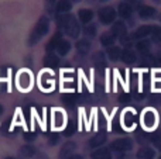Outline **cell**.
<instances>
[{
	"label": "cell",
	"instance_id": "obj_14",
	"mask_svg": "<svg viewBox=\"0 0 161 159\" xmlns=\"http://www.w3.org/2000/svg\"><path fill=\"white\" fill-rule=\"evenodd\" d=\"M106 140H108V137H106L105 134L95 135V137H92L91 140H89V146H91V148H100V146L106 142Z\"/></svg>",
	"mask_w": 161,
	"mask_h": 159
},
{
	"label": "cell",
	"instance_id": "obj_17",
	"mask_svg": "<svg viewBox=\"0 0 161 159\" xmlns=\"http://www.w3.org/2000/svg\"><path fill=\"white\" fill-rule=\"evenodd\" d=\"M143 123H144V126L148 127V128L154 127V124H156V114H154V111L147 110V111L144 113V115H143Z\"/></svg>",
	"mask_w": 161,
	"mask_h": 159
},
{
	"label": "cell",
	"instance_id": "obj_16",
	"mask_svg": "<svg viewBox=\"0 0 161 159\" xmlns=\"http://www.w3.org/2000/svg\"><path fill=\"white\" fill-rule=\"evenodd\" d=\"M44 65L47 68H57L59 65V58L55 55V54H53V52L47 54V55H45V58H44Z\"/></svg>",
	"mask_w": 161,
	"mask_h": 159
},
{
	"label": "cell",
	"instance_id": "obj_9",
	"mask_svg": "<svg viewBox=\"0 0 161 159\" xmlns=\"http://www.w3.org/2000/svg\"><path fill=\"white\" fill-rule=\"evenodd\" d=\"M117 14L123 18H130L131 14H133V7L130 6V3L125 2V3H120L119 7H117Z\"/></svg>",
	"mask_w": 161,
	"mask_h": 159
},
{
	"label": "cell",
	"instance_id": "obj_22",
	"mask_svg": "<svg viewBox=\"0 0 161 159\" xmlns=\"http://www.w3.org/2000/svg\"><path fill=\"white\" fill-rule=\"evenodd\" d=\"M122 48H119V47H110L108 49V56L112 59V61H119L120 58H122Z\"/></svg>",
	"mask_w": 161,
	"mask_h": 159
},
{
	"label": "cell",
	"instance_id": "obj_40",
	"mask_svg": "<svg viewBox=\"0 0 161 159\" xmlns=\"http://www.w3.org/2000/svg\"><path fill=\"white\" fill-rule=\"evenodd\" d=\"M6 159H16V158H11V156H8V158H6Z\"/></svg>",
	"mask_w": 161,
	"mask_h": 159
},
{
	"label": "cell",
	"instance_id": "obj_3",
	"mask_svg": "<svg viewBox=\"0 0 161 159\" xmlns=\"http://www.w3.org/2000/svg\"><path fill=\"white\" fill-rule=\"evenodd\" d=\"M117 16V11L114 10L110 6H106V7H102L97 13V17H99V21L102 23L103 25H110L114 23Z\"/></svg>",
	"mask_w": 161,
	"mask_h": 159
},
{
	"label": "cell",
	"instance_id": "obj_6",
	"mask_svg": "<svg viewBox=\"0 0 161 159\" xmlns=\"http://www.w3.org/2000/svg\"><path fill=\"white\" fill-rule=\"evenodd\" d=\"M153 25H142V27H139L136 31L133 33V38L134 39H144L146 37L151 35V33H153Z\"/></svg>",
	"mask_w": 161,
	"mask_h": 159
},
{
	"label": "cell",
	"instance_id": "obj_23",
	"mask_svg": "<svg viewBox=\"0 0 161 159\" xmlns=\"http://www.w3.org/2000/svg\"><path fill=\"white\" fill-rule=\"evenodd\" d=\"M57 51H58V54L61 56L67 55V54L71 51L69 41H67V39H61V41H59V44H58V47H57Z\"/></svg>",
	"mask_w": 161,
	"mask_h": 159
},
{
	"label": "cell",
	"instance_id": "obj_12",
	"mask_svg": "<svg viewBox=\"0 0 161 159\" xmlns=\"http://www.w3.org/2000/svg\"><path fill=\"white\" fill-rule=\"evenodd\" d=\"M137 158L139 159H154L156 158V151L148 146H143L137 151Z\"/></svg>",
	"mask_w": 161,
	"mask_h": 159
},
{
	"label": "cell",
	"instance_id": "obj_1",
	"mask_svg": "<svg viewBox=\"0 0 161 159\" xmlns=\"http://www.w3.org/2000/svg\"><path fill=\"white\" fill-rule=\"evenodd\" d=\"M57 21H58V25L65 31L67 35L72 37V38H76V37L79 35L80 25H79L78 20H76L74 16H71V14H68V13H64V14L58 13Z\"/></svg>",
	"mask_w": 161,
	"mask_h": 159
},
{
	"label": "cell",
	"instance_id": "obj_27",
	"mask_svg": "<svg viewBox=\"0 0 161 159\" xmlns=\"http://www.w3.org/2000/svg\"><path fill=\"white\" fill-rule=\"evenodd\" d=\"M151 41L160 44L161 42V27H154L153 33H151Z\"/></svg>",
	"mask_w": 161,
	"mask_h": 159
},
{
	"label": "cell",
	"instance_id": "obj_8",
	"mask_svg": "<svg viewBox=\"0 0 161 159\" xmlns=\"http://www.w3.org/2000/svg\"><path fill=\"white\" fill-rule=\"evenodd\" d=\"M93 16H95V13L91 8H80L78 11V18L82 24H89L93 20Z\"/></svg>",
	"mask_w": 161,
	"mask_h": 159
},
{
	"label": "cell",
	"instance_id": "obj_7",
	"mask_svg": "<svg viewBox=\"0 0 161 159\" xmlns=\"http://www.w3.org/2000/svg\"><path fill=\"white\" fill-rule=\"evenodd\" d=\"M75 149H76V142H74V141L65 142L64 145H62L61 151H59V159H67L68 156H71V154H72Z\"/></svg>",
	"mask_w": 161,
	"mask_h": 159
},
{
	"label": "cell",
	"instance_id": "obj_2",
	"mask_svg": "<svg viewBox=\"0 0 161 159\" xmlns=\"http://www.w3.org/2000/svg\"><path fill=\"white\" fill-rule=\"evenodd\" d=\"M48 31H50V20H48L45 16L40 17V20L36 24V28H34L33 33H31L30 44L33 45V44H36V42H38L42 37L47 35Z\"/></svg>",
	"mask_w": 161,
	"mask_h": 159
},
{
	"label": "cell",
	"instance_id": "obj_34",
	"mask_svg": "<svg viewBox=\"0 0 161 159\" xmlns=\"http://www.w3.org/2000/svg\"><path fill=\"white\" fill-rule=\"evenodd\" d=\"M151 141H153L154 146H156L157 149H160V151H161V135H157V137H154Z\"/></svg>",
	"mask_w": 161,
	"mask_h": 159
},
{
	"label": "cell",
	"instance_id": "obj_30",
	"mask_svg": "<svg viewBox=\"0 0 161 159\" xmlns=\"http://www.w3.org/2000/svg\"><path fill=\"white\" fill-rule=\"evenodd\" d=\"M28 85H30V75H28V73H23V75L20 76V86L28 87Z\"/></svg>",
	"mask_w": 161,
	"mask_h": 159
},
{
	"label": "cell",
	"instance_id": "obj_26",
	"mask_svg": "<svg viewBox=\"0 0 161 159\" xmlns=\"http://www.w3.org/2000/svg\"><path fill=\"white\" fill-rule=\"evenodd\" d=\"M85 35H88V37H91V38H93L95 35H96V33H97V27H96V24H86V27H85Z\"/></svg>",
	"mask_w": 161,
	"mask_h": 159
},
{
	"label": "cell",
	"instance_id": "obj_10",
	"mask_svg": "<svg viewBox=\"0 0 161 159\" xmlns=\"http://www.w3.org/2000/svg\"><path fill=\"white\" fill-rule=\"evenodd\" d=\"M120 59H122L126 65H131V64H134V62H136L137 55H136V52H134L133 49L126 48V49L122 51V58H120Z\"/></svg>",
	"mask_w": 161,
	"mask_h": 159
},
{
	"label": "cell",
	"instance_id": "obj_39",
	"mask_svg": "<svg viewBox=\"0 0 161 159\" xmlns=\"http://www.w3.org/2000/svg\"><path fill=\"white\" fill-rule=\"evenodd\" d=\"M55 2H57V0H47V3H48V4H50V6L55 4Z\"/></svg>",
	"mask_w": 161,
	"mask_h": 159
},
{
	"label": "cell",
	"instance_id": "obj_13",
	"mask_svg": "<svg viewBox=\"0 0 161 159\" xmlns=\"http://www.w3.org/2000/svg\"><path fill=\"white\" fill-rule=\"evenodd\" d=\"M57 13H68V11H71V8H72V2L71 0H58L57 2Z\"/></svg>",
	"mask_w": 161,
	"mask_h": 159
},
{
	"label": "cell",
	"instance_id": "obj_11",
	"mask_svg": "<svg viewBox=\"0 0 161 159\" xmlns=\"http://www.w3.org/2000/svg\"><path fill=\"white\" fill-rule=\"evenodd\" d=\"M92 159H112V152L108 148H96L92 152Z\"/></svg>",
	"mask_w": 161,
	"mask_h": 159
},
{
	"label": "cell",
	"instance_id": "obj_21",
	"mask_svg": "<svg viewBox=\"0 0 161 159\" xmlns=\"http://www.w3.org/2000/svg\"><path fill=\"white\" fill-rule=\"evenodd\" d=\"M137 51H139L140 54H143V55H146L147 52H150V48H151V42L148 41V39H142V41L137 42L136 45Z\"/></svg>",
	"mask_w": 161,
	"mask_h": 159
},
{
	"label": "cell",
	"instance_id": "obj_31",
	"mask_svg": "<svg viewBox=\"0 0 161 159\" xmlns=\"http://www.w3.org/2000/svg\"><path fill=\"white\" fill-rule=\"evenodd\" d=\"M133 120H134V114L131 111H127L125 113V124L127 127H131L133 126Z\"/></svg>",
	"mask_w": 161,
	"mask_h": 159
},
{
	"label": "cell",
	"instance_id": "obj_4",
	"mask_svg": "<svg viewBox=\"0 0 161 159\" xmlns=\"http://www.w3.org/2000/svg\"><path fill=\"white\" fill-rule=\"evenodd\" d=\"M110 148L116 152H127L133 148V141L130 138H117L112 142Z\"/></svg>",
	"mask_w": 161,
	"mask_h": 159
},
{
	"label": "cell",
	"instance_id": "obj_43",
	"mask_svg": "<svg viewBox=\"0 0 161 159\" xmlns=\"http://www.w3.org/2000/svg\"><path fill=\"white\" fill-rule=\"evenodd\" d=\"M126 2H129V0H126Z\"/></svg>",
	"mask_w": 161,
	"mask_h": 159
},
{
	"label": "cell",
	"instance_id": "obj_29",
	"mask_svg": "<svg viewBox=\"0 0 161 159\" xmlns=\"http://www.w3.org/2000/svg\"><path fill=\"white\" fill-rule=\"evenodd\" d=\"M75 131H76V126H75V123H74V121H69V126H68L67 128H65L64 135H65V137H69V135H72Z\"/></svg>",
	"mask_w": 161,
	"mask_h": 159
},
{
	"label": "cell",
	"instance_id": "obj_38",
	"mask_svg": "<svg viewBox=\"0 0 161 159\" xmlns=\"http://www.w3.org/2000/svg\"><path fill=\"white\" fill-rule=\"evenodd\" d=\"M67 159H83V158H82V155H71Z\"/></svg>",
	"mask_w": 161,
	"mask_h": 159
},
{
	"label": "cell",
	"instance_id": "obj_36",
	"mask_svg": "<svg viewBox=\"0 0 161 159\" xmlns=\"http://www.w3.org/2000/svg\"><path fill=\"white\" fill-rule=\"evenodd\" d=\"M129 100H130V96H129L127 93H123V95L120 96V101H122V103H127Z\"/></svg>",
	"mask_w": 161,
	"mask_h": 159
},
{
	"label": "cell",
	"instance_id": "obj_28",
	"mask_svg": "<svg viewBox=\"0 0 161 159\" xmlns=\"http://www.w3.org/2000/svg\"><path fill=\"white\" fill-rule=\"evenodd\" d=\"M62 100H64V103L67 104V106H74V103H75V96H74L72 93H67V95H64Z\"/></svg>",
	"mask_w": 161,
	"mask_h": 159
},
{
	"label": "cell",
	"instance_id": "obj_33",
	"mask_svg": "<svg viewBox=\"0 0 161 159\" xmlns=\"http://www.w3.org/2000/svg\"><path fill=\"white\" fill-rule=\"evenodd\" d=\"M23 138H24L25 141H28V142H31V141H34L37 138V134H36V132H25Z\"/></svg>",
	"mask_w": 161,
	"mask_h": 159
},
{
	"label": "cell",
	"instance_id": "obj_25",
	"mask_svg": "<svg viewBox=\"0 0 161 159\" xmlns=\"http://www.w3.org/2000/svg\"><path fill=\"white\" fill-rule=\"evenodd\" d=\"M20 154H21L24 158H31V156L36 155V148L31 146V145H25V146H23V148L20 149Z\"/></svg>",
	"mask_w": 161,
	"mask_h": 159
},
{
	"label": "cell",
	"instance_id": "obj_37",
	"mask_svg": "<svg viewBox=\"0 0 161 159\" xmlns=\"http://www.w3.org/2000/svg\"><path fill=\"white\" fill-rule=\"evenodd\" d=\"M154 65H157V66H161V55L154 56Z\"/></svg>",
	"mask_w": 161,
	"mask_h": 159
},
{
	"label": "cell",
	"instance_id": "obj_19",
	"mask_svg": "<svg viewBox=\"0 0 161 159\" xmlns=\"http://www.w3.org/2000/svg\"><path fill=\"white\" fill-rule=\"evenodd\" d=\"M114 41H116V37L113 35L112 33H105L102 37H100V44L103 47H113L114 45Z\"/></svg>",
	"mask_w": 161,
	"mask_h": 159
},
{
	"label": "cell",
	"instance_id": "obj_42",
	"mask_svg": "<svg viewBox=\"0 0 161 159\" xmlns=\"http://www.w3.org/2000/svg\"><path fill=\"white\" fill-rule=\"evenodd\" d=\"M158 159H161V156H160V158H158Z\"/></svg>",
	"mask_w": 161,
	"mask_h": 159
},
{
	"label": "cell",
	"instance_id": "obj_24",
	"mask_svg": "<svg viewBox=\"0 0 161 159\" xmlns=\"http://www.w3.org/2000/svg\"><path fill=\"white\" fill-rule=\"evenodd\" d=\"M93 64L99 68H103L106 65V59H105V54L103 52H96L93 56Z\"/></svg>",
	"mask_w": 161,
	"mask_h": 159
},
{
	"label": "cell",
	"instance_id": "obj_5",
	"mask_svg": "<svg viewBox=\"0 0 161 159\" xmlns=\"http://www.w3.org/2000/svg\"><path fill=\"white\" fill-rule=\"evenodd\" d=\"M156 8L151 7V6H147V4H143L139 7V17L143 20H150L153 17H156Z\"/></svg>",
	"mask_w": 161,
	"mask_h": 159
},
{
	"label": "cell",
	"instance_id": "obj_20",
	"mask_svg": "<svg viewBox=\"0 0 161 159\" xmlns=\"http://www.w3.org/2000/svg\"><path fill=\"white\" fill-rule=\"evenodd\" d=\"M61 39H62L61 33H58V31H57L55 35H54L53 38L50 39V42L47 44V51H48V52H53L54 49H57V47H58V44H59V41H61Z\"/></svg>",
	"mask_w": 161,
	"mask_h": 159
},
{
	"label": "cell",
	"instance_id": "obj_35",
	"mask_svg": "<svg viewBox=\"0 0 161 159\" xmlns=\"http://www.w3.org/2000/svg\"><path fill=\"white\" fill-rule=\"evenodd\" d=\"M59 138H61V137H59L58 134H53L50 137V141H48V142H50L51 145H57V144H58V141H59Z\"/></svg>",
	"mask_w": 161,
	"mask_h": 159
},
{
	"label": "cell",
	"instance_id": "obj_32",
	"mask_svg": "<svg viewBox=\"0 0 161 159\" xmlns=\"http://www.w3.org/2000/svg\"><path fill=\"white\" fill-rule=\"evenodd\" d=\"M62 123H64V115H62L61 111H57L55 113V124L57 126H62Z\"/></svg>",
	"mask_w": 161,
	"mask_h": 159
},
{
	"label": "cell",
	"instance_id": "obj_15",
	"mask_svg": "<svg viewBox=\"0 0 161 159\" xmlns=\"http://www.w3.org/2000/svg\"><path fill=\"white\" fill-rule=\"evenodd\" d=\"M76 51H78L80 55L89 54V51H91V42H89V39H86V38L79 39V41L76 42Z\"/></svg>",
	"mask_w": 161,
	"mask_h": 159
},
{
	"label": "cell",
	"instance_id": "obj_41",
	"mask_svg": "<svg viewBox=\"0 0 161 159\" xmlns=\"http://www.w3.org/2000/svg\"><path fill=\"white\" fill-rule=\"evenodd\" d=\"M99 2H102V3H103V2H108V0H99Z\"/></svg>",
	"mask_w": 161,
	"mask_h": 159
},
{
	"label": "cell",
	"instance_id": "obj_18",
	"mask_svg": "<svg viewBox=\"0 0 161 159\" xmlns=\"http://www.w3.org/2000/svg\"><path fill=\"white\" fill-rule=\"evenodd\" d=\"M127 33V30H126V24L123 21H114L113 27H112V34H113L114 37H120L122 34Z\"/></svg>",
	"mask_w": 161,
	"mask_h": 159
}]
</instances>
